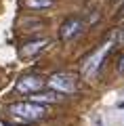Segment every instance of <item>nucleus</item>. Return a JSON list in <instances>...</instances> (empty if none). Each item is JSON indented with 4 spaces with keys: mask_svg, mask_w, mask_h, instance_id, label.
Returning <instances> with one entry per match:
<instances>
[{
    "mask_svg": "<svg viewBox=\"0 0 124 126\" xmlns=\"http://www.w3.org/2000/svg\"><path fill=\"white\" fill-rule=\"evenodd\" d=\"M9 113L23 122H36L46 116V105H38L32 101H19V103L9 105Z\"/></svg>",
    "mask_w": 124,
    "mask_h": 126,
    "instance_id": "1",
    "label": "nucleus"
},
{
    "mask_svg": "<svg viewBox=\"0 0 124 126\" xmlns=\"http://www.w3.org/2000/svg\"><path fill=\"white\" fill-rule=\"evenodd\" d=\"M30 101H32V103H38V105L57 103V101H61V94L49 88V90H40V93H34V94H30Z\"/></svg>",
    "mask_w": 124,
    "mask_h": 126,
    "instance_id": "7",
    "label": "nucleus"
},
{
    "mask_svg": "<svg viewBox=\"0 0 124 126\" xmlns=\"http://www.w3.org/2000/svg\"><path fill=\"white\" fill-rule=\"evenodd\" d=\"M118 107H120V109H124V99H122V101L118 103Z\"/></svg>",
    "mask_w": 124,
    "mask_h": 126,
    "instance_id": "10",
    "label": "nucleus"
},
{
    "mask_svg": "<svg viewBox=\"0 0 124 126\" xmlns=\"http://www.w3.org/2000/svg\"><path fill=\"white\" fill-rule=\"evenodd\" d=\"M82 27H84V23H82L80 17H67L59 27V38L61 40H71L82 32Z\"/></svg>",
    "mask_w": 124,
    "mask_h": 126,
    "instance_id": "5",
    "label": "nucleus"
},
{
    "mask_svg": "<svg viewBox=\"0 0 124 126\" xmlns=\"http://www.w3.org/2000/svg\"><path fill=\"white\" fill-rule=\"evenodd\" d=\"M122 40H124V32H122Z\"/></svg>",
    "mask_w": 124,
    "mask_h": 126,
    "instance_id": "11",
    "label": "nucleus"
},
{
    "mask_svg": "<svg viewBox=\"0 0 124 126\" xmlns=\"http://www.w3.org/2000/svg\"><path fill=\"white\" fill-rule=\"evenodd\" d=\"M111 46H114V38L105 40L89 59H86V65H84V76L86 78H95L99 72H101L103 63H105V57H107V53L111 50Z\"/></svg>",
    "mask_w": 124,
    "mask_h": 126,
    "instance_id": "2",
    "label": "nucleus"
},
{
    "mask_svg": "<svg viewBox=\"0 0 124 126\" xmlns=\"http://www.w3.org/2000/svg\"><path fill=\"white\" fill-rule=\"evenodd\" d=\"M49 38H38V40H30V42H25V44L19 48V57H23V59H30V57H36L38 53H42V50L49 46Z\"/></svg>",
    "mask_w": 124,
    "mask_h": 126,
    "instance_id": "6",
    "label": "nucleus"
},
{
    "mask_svg": "<svg viewBox=\"0 0 124 126\" xmlns=\"http://www.w3.org/2000/svg\"><path fill=\"white\" fill-rule=\"evenodd\" d=\"M46 86V78L38 76V74H27V76H21L15 84V90L17 93H23V94H34V93H40L44 90Z\"/></svg>",
    "mask_w": 124,
    "mask_h": 126,
    "instance_id": "4",
    "label": "nucleus"
},
{
    "mask_svg": "<svg viewBox=\"0 0 124 126\" xmlns=\"http://www.w3.org/2000/svg\"><path fill=\"white\" fill-rule=\"evenodd\" d=\"M116 69H118V74H124V53L118 57V63H116Z\"/></svg>",
    "mask_w": 124,
    "mask_h": 126,
    "instance_id": "9",
    "label": "nucleus"
},
{
    "mask_svg": "<svg viewBox=\"0 0 124 126\" xmlns=\"http://www.w3.org/2000/svg\"><path fill=\"white\" fill-rule=\"evenodd\" d=\"M46 86L55 93H74L78 82L71 74H65V72H59V74H53L51 78H46Z\"/></svg>",
    "mask_w": 124,
    "mask_h": 126,
    "instance_id": "3",
    "label": "nucleus"
},
{
    "mask_svg": "<svg viewBox=\"0 0 124 126\" xmlns=\"http://www.w3.org/2000/svg\"><path fill=\"white\" fill-rule=\"evenodd\" d=\"M53 4H55L53 0H23V6H27V9H36V11L51 9Z\"/></svg>",
    "mask_w": 124,
    "mask_h": 126,
    "instance_id": "8",
    "label": "nucleus"
}]
</instances>
